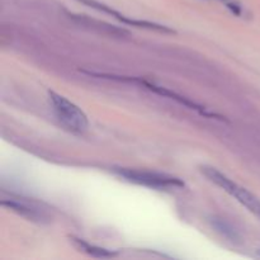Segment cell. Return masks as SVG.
Returning a JSON list of instances; mask_svg holds the SVG:
<instances>
[{
	"mask_svg": "<svg viewBox=\"0 0 260 260\" xmlns=\"http://www.w3.org/2000/svg\"><path fill=\"white\" fill-rule=\"evenodd\" d=\"M201 172H202V174L205 175L210 182H212L213 184H216L217 187H220L221 189L225 190L228 194H230L231 197L235 198L240 205H243L246 210L250 211L253 215H255L256 217L260 218V200L255 194H253L250 190L241 187L240 184L234 182V180L230 179L228 175L221 173L220 170L216 169V168L213 167L203 165V167H201Z\"/></svg>",
	"mask_w": 260,
	"mask_h": 260,
	"instance_id": "obj_1",
	"label": "cell"
},
{
	"mask_svg": "<svg viewBox=\"0 0 260 260\" xmlns=\"http://www.w3.org/2000/svg\"><path fill=\"white\" fill-rule=\"evenodd\" d=\"M48 99L57 121L69 132L81 135L88 129V117L75 103L52 90L48 91Z\"/></svg>",
	"mask_w": 260,
	"mask_h": 260,
	"instance_id": "obj_2",
	"label": "cell"
},
{
	"mask_svg": "<svg viewBox=\"0 0 260 260\" xmlns=\"http://www.w3.org/2000/svg\"><path fill=\"white\" fill-rule=\"evenodd\" d=\"M114 172L121 178H124L128 182L135 184L145 185V187L154 188V189H175V188L184 187V182L179 178L172 175L162 174V173L149 172V170L128 169V168H119Z\"/></svg>",
	"mask_w": 260,
	"mask_h": 260,
	"instance_id": "obj_3",
	"label": "cell"
},
{
	"mask_svg": "<svg viewBox=\"0 0 260 260\" xmlns=\"http://www.w3.org/2000/svg\"><path fill=\"white\" fill-rule=\"evenodd\" d=\"M80 3H84V4L89 5L90 8H94V9H98L101 12L107 13V14H111L112 17L117 18L118 20L123 22L124 24L132 25V27H137V28H146V29H152V30H157V32H165V33H174V30L169 27H165V25L157 24V23H152V22H146V20H137V19H131V18L126 17V15L121 14L117 10L112 9L111 7L108 5L103 4V3H99L96 0H79Z\"/></svg>",
	"mask_w": 260,
	"mask_h": 260,
	"instance_id": "obj_4",
	"label": "cell"
},
{
	"mask_svg": "<svg viewBox=\"0 0 260 260\" xmlns=\"http://www.w3.org/2000/svg\"><path fill=\"white\" fill-rule=\"evenodd\" d=\"M137 81H139V83L141 84V85H144V86H146V88H149L150 90L155 91V93L160 94V95H162V96H168V98H170V99H174V101H177L178 103L183 104V106L188 107V108H190V109H194V111H197L198 113L203 114V116H206V117H216L215 113H212V112L207 111V109H206L205 107L200 106V104H197V103H196V102L190 101V99L185 98V96L179 95V94L174 93V91L169 90V89L162 88V86H157V85H155V84L147 83V81H144V80H137Z\"/></svg>",
	"mask_w": 260,
	"mask_h": 260,
	"instance_id": "obj_5",
	"label": "cell"
},
{
	"mask_svg": "<svg viewBox=\"0 0 260 260\" xmlns=\"http://www.w3.org/2000/svg\"><path fill=\"white\" fill-rule=\"evenodd\" d=\"M71 241L74 243V245L79 249L80 251L89 254L91 256H96V258H111V256H116L117 254L113 251H109L107 249L99 248V246L91 245V244L86 243V241L81 240V239H76L74 236H71Z\"/></svg>",
	"mask_w": 260,
	"mask_h": 260,
	"instance_id": "obj_6",
	"label": "cell"
},
{
	"mask_svg": "<svg viewBox=\"0 0 260 260\" xmlns=\"http://www.w3.org/2000/svg\"><path fill=\"white\" fill-rule=\"evenodd\" d=\"M2 205L7 206V207H9L10 210L15 211V212L19 213L20 216L28 218V220L41 221L43 218L42 213L38 212L37 210H35V208L29 207V206H27V205H23V203L15 202V201H10V200L3 201Z\"/></svg>",
	"mask_w": 260,
	"mask_h": 260,
	"instance_id": "obj_7",
	"label": "cell"
},
{
	"mask_svg": "<svg viewBox=\"0 0 260 260\" xmlns=\"http://www.w3.org/2000/svg\"><path fill=\"white\" fill-rule=\"evenodd\" d=\"M212 225L215 226V229L221 234V235L225 236V238L229 239L230 241H236L240 239V236L236 233L235 229H234L230 223L226 222V221L221 220V218H213Z\"/></svg>",
	"mask_w": 260,
	"mask_h": 260,
	"instance_id": "obj_8",
	"label": "cell"
},
{
	"mask_svg": "<svg viewBox=\"0 0 260 260\" xmlns=\"http://www.w3.org/2000/svg\"><path fill=\"white\" fill-rule=\"evenodd\" d=\"M258 256H260V250L258 251Z\"/></svg>",
	"mask_w": 260,
	"mask_h": 260,
	"instance_id": "obj_9",
	"label": "cell"
}]
</instances>
